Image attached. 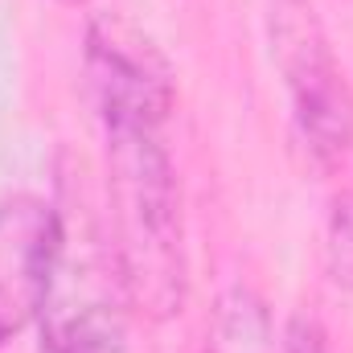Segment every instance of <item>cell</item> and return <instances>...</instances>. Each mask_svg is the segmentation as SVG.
<instances>
[{"label": "cell", "mask_w": 353, "mask_h": 353, "mask_svg": "<svg viewBox=\"0 0 353 353\" xmlns=\"http://www.w3.org/2000/svg\"><path fill=\"white\" fill-rule=\"evenodd\" d=\"M267 41L300 144L321 169H337L353 148V90L312 0H267Z\"/></svg>", "instance_id": "7a4b0ae2"}, {"label": "cell", "mask_w": 353, "mask_h": 353, "mask_svg": "<svg viewBox=\"0 0 353 353\" xmlns=\"http://www.w3.org/2000/svg\"><path fill=\"white\" fill-rule=\"evenodd\" d=\"M58 4H70V8H79V4H87V0H58Z\"/></svg>", "instance_id": "9c48e42d"}, {"label": "cell", "mask_w": 353, "mask_h": 353, "mask_svg": "<svg viewBox=\"0 0 353 353\" xmlns=\"http://www.w3.org/2000/svg\"><path fill=\"white\" fill-rule=\"evenodd\" d=\"M107 140V205L115 259L128 300L165 321L185 300V226L181 181L161 128L103 123Z\"/></svg>", "instance_id": "6da1fadb"}, {"label": "cell", "mask_w": 353, "mask_h": 353, "mask_svg": "<svg viewBox=\"0 0 353 353\" xmlns=\"http://www.w3.org/2000/svg\"><path fill=\"white\" fill-rule=\"evenodd\" d=\"M210 353H275L271 321H267L263 300L247 288H230L218 304Z\"/></svg>", "instance_id": "5b68a950"}, {"label": "cell", "mask_w": 353, "mask_h": 353, "mask_svg": "<svg viewBox=\"0 0 353 353\" xmlns=\"http://www.w3.org/2000/svg\"><path fill=\"white\" fill-rule=\"evenodd\" d=\"M66 234L54 201L12 193L0 201V345L46 316Z\"/></svg>", "instance_id": "277c9868"}, {"label": "cell", "mask_w": 353, "mask_h": 353, "mask_svg": "<svg viewBox=\"0 0 353 353\" xmlns=\"http://www.w3.org/2000/svg\"><path fill=\"white\" fill-rule=\"evenodd\" d=\"M83 62L103 123L165 128L176 107V74L140 25H132L123 12H94Z\"/></svg>", "instance_id": "3957f363"}, {"label": "cell", "mask_w": 353, "mask_h": 353, "mask_svg": "<svg viewBox=\"0 0 353 353\" xmlns=\"http://www.w3.org/2000/svg\"><path fill=\"white\" fill-rule=\"evenodd\" d=\"M41 353H115V325L94 308L41 316Z\"/></svg>", "instance_id": "8992f818"}, {"label": "cell", "mask_w": 353, "mask_h": 353, "mask_svg": "<svg viewBox=\"0 0 353 353\" xmlns=\"http://www.w3.org/2000/svg\"><path fill=\"white\" fill-rule=\"evenodd\" d=\"M325 275L341 288L353 292V189L337 193L329 201V218H325Z\"/></svg>", "instance_id": "52a82bcc"}, {"label": "cell", "mask_w": 353, "mask_h": 353, "mask_svg": "<svg viewBox=\"0 0 353 353\" xmlns=\"http://www.w3.org/2000/svg\"><path fill=\"white\" fill-rule=\"evenodd\" d=\"M279 353H329V337L325 325L312 312H292V321L283 325V341Z\"/></svg>", "instance_id": "ba28073f"}]
</instances>
